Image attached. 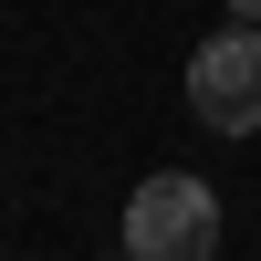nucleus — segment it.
Segmentation results:
<instances>
[{"mask_svg":"<svg viewBox=\"0 0 261 261\" xmlns=\"http://www.w3.org/2000/svg\"><path fill=\"white\" fill-rule=\"evenodd\" d=\"M209 241H220V199H209V178L157 167V178L125 199V251H136V261H199Z\"/></svg>","mask_w":261,"mask_h":261,"instance_id":"f257e3e1","label":"nucleus"},{"mask_svg":"<svg viewBox=\"0 0 261 261\" xmlns=\"http://www.w3.org/2000/svg\"><path fill=\"white\" fill-rule=\"evenodd\" d=\"M188 115L220 125V136H251L261 125V32H209L199 53H188Z\"/></svg>","mask_w":261,"mask_h":261,"instance_id":"f03ea898","label":"nucleus"},{"mask_svg":"<svg viewBox=\"0 0 261 261\" xmlns=\"http://www.w3.org/2000/svg\"><path fill=\"white\" fill-rule=\"evenodd\" d=\"M230 11H241V21H261V0H230Z\"/></svg>","mask_w":261,"mask_h":261,"instance_id":"7ed1b4c3","label":"nucleus"}]
</instances>
